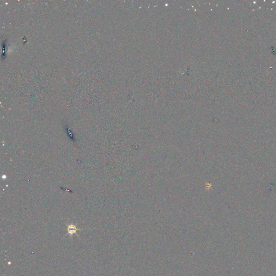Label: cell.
I'll list each match as a JSON object with an SVG mask.
<instances>
[{"label": "cell", "instance_id": "6da1fadb", "mask_svg": "<svg viewBox=\"0 0 276 276\" xmlns=\"http://www.w3.org/2000/svg\"><path fill=\"white\" fill-rule=\"evenodd\" d=\"M83 230V229H78V228H77V227H76V225H67V235H69L70 237H72L73 234H75L78 236V234L76 233L77 231L78 230Z\"/></svg>", "mask_w": 276, "mask_h": 276}]
</instances>
